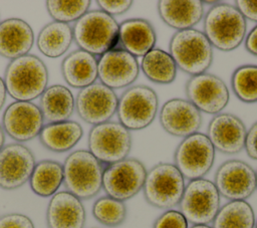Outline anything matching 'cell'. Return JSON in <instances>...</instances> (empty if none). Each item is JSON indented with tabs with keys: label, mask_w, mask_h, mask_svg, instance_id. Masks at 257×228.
Here are the masks:
<instances>
[{
	"label": "cell",
	"mask_w": 257,
	"mask_h": 228,
	"mask_svg": "<svg viewBox=\"0 0 257 228\" xmlns=\"http://www.w3.org/2000/svg\"><path fill=\"white\" fill-rule=\"evenodd\" d=\"M7 93L17 101H31L47 88L48 69L34 54L12 59L3 77Z\"/></svg>",
	"instance_id": "cell-1"
},
{
	"label": "cell",
	"mask_w": 257,
	"mask_h": 228,
	"mask_svg": "<svg viewBox=\"0 0 257 228\" xmlns=\"http://www.w3.org/2000/svg\"><path fill=\"white\" fill-rule=\"evenodd\" d=\"M119 24L114 17L98 10L87 11L72 27L73 40L79 49L102 55L118 45Z\"/></svg>",
	"instance_id": "cell-2"
},
{
	"label": "cell",
	"mask_w": 257,
	"mask_h": 228,
	"mask_svg": "<svg viewBox=\"0 0 257 228\" xmlns=\"http://www.w3.org/2000/svg\"><path fill=\"white\" fill-rule=\"evenodd\" d=\"M203 27L212 47L231 51L244 41L247 22L234 5L219 2L205 14Z\"/></svg>",
	"instance_id": "cell-3"
},
{
	"label": "cell",
	"mask_w": 257,
	"mask_h": 228,
	"mask_svg": "<svg viewBox=\"0 0 257 228\" xmlns=\"http://www.w3.org/2000/svg\"><path fill=\"white\" fill-rule=\"evenodd\" d=\"M169 53L177 67L191 76L205 73L213 63V47L204 32L190 28L173 34Z\"/></svg>",
	"instance_id": "cell-4"
},
{
	"label": "cell",
	"mask_w": 257,
	"mask_h": 228,
	"mask_svg": "<svg viewBox=\"0 0 257 228\" xmlns=\"http://www.w3.org/2000/svg\"><path fill=\"white\" fill-rule=\"evenodd\" d=\"M63 183L67 192L88 200L102 188V164L87 150L72 152L64 161Z\"/></svg>",
	"instance_id": "cell-5"
},
{
	"label": "cell",
	"mask_w": 257,
	"mask_h": 228,
	"mask_svg": "<svg viewBox=\"0 0 257 228\" xmlns=\"http://www.w3.org/2000/svg\"><path fill=\"white\" fill-rule=\"evenodd\" d=\"M185 186V178L174 164L159 163L147 172L143 193L151 206L170 210L179 205Z\"/></svg>",
	"instance_id": "cell-6"
},
{
	"label": "cell",
	"mask_w": 257,
	"mask_h": 228,
	"mask_svg": "<svg viewBox=\"0 0 257 228\" xmlns=\"http://www.w3.org/2000/svg\"><path fill=\"white\" fill-rule=\"evenodd\" d=\"M158 108L159 97L152 87L144 84L130 86L118 98V123L128 131L143 130L154 122Z\"/></svg>",
	"instance_id": "cell-7"
},
{
	"label": "cell",
	"mask_w": 257,
	"mask_h": 228,
	"mask_svg": "<svg viewBox=\"0 0 257 228\" xmlns=\"http://www.w3.org/2000/svg\"><path fill=\"white\" fill-rule=\"evenodd\" d=\"M88 151L101 163L110 165L127 158L133 145L131 131L118 122L93 126L87 137Z\"/></svg>",
	"instance_id": "cell-8"
},
{
	"label": "cell",
	"mask_w": 257,
	"mask_h": 228,
	"mask_svg": "<svg viewBox=\"0 0 257 228\" xmlns=\"http://www.w3.org/2000/svg\"><path fill=\"white\" fill-rule=\"evenodd\" d=\"M220 197L214 182L205 178L189 181L179 211L192 225H209L220 209Z\"/></svg>",
	"instance_id": "cell-9"
},
{
	"label": "cell",
	"mask_w": 257,
	"mask_h": 228,
	"mask_svg": "<svg viewBox=\"0 0 257 228\" xmlns=\"http://www.w3.org/2000/svg\"><path fill=\"white\" fill-rule=\"evenodd\" d=\"M215 151L206 134L195 133L184 138L176 148L174 165L185 179H202L213 167Z\"/></svg>",
	"instance_id": "cell-10"
},
{
	"label": "cell",
	"mask_w": 257,
	"mask_h": 228,
	"mask_svg": "<svg viewBox=\"0 0 257 228\" xmlns=\"http://www.w3.org/2000/svg\"><path fill=\"white\" fill-rule=\"evenodd\" d=\"M148 170L136 158H125L106 165L102 173V189L106 196L126 201L143 190Z\"/></svg>",
	"instance_id": "cell-11"
},
{
	"label": "cell",
	"mask_w": 257,
	"mask_h": 228,
	"mask_svg": "<svg viewBox=\"0 0 257 228\" xmlns=\"http://www.w3.org/2000/svg\"><path fill=\"white\" fill-rule=\"evenodd\" d=\"M185 92L190 102L209 115L220 113L230 99L226 83L219 76L208 72L191 76L186 82Z\"/></svg>",
	"instance_id": "cell-12"
},
{
	"label": "cell",
	"mask_w": 257,
	"mask_h": 228,
	"mask_svg": "<svg viewBox=\"0 0 257 228\" xmlns=\"http://www.w3.org/2000/svg\"><path fill=\"white\" fill-rule=\"evenodd\" d=\"M214 184L229 201H246L256 190V172L244 161L229 160L216 171Z\"/></svg>",
	"instance_id": "cell-13"
},
{
	"label": "cell",
	"mask_w": 257,
	"mask_h": 228,
	"mask_svg": "<svg viewBox=\"0 0 257 228\" xmlns=\"http://www.w3.org/2000/svg\"><path fill=\"white\" fill-rule=\"evenodd\" d=\"M118 97L113 89L100 82L81 88L76 95L75 109L82 121L92 126L109 122L116 112Z\"/></svg>",
	"instance_id": "cell-14"
},
{
	"label": "cell",
	"mask_w": 257,
	"mask_h": 228,
	"mask_svg": "<svg viewBox=\"0 0 257 228\" xmlns=\"http://www.w3.org/2000/svg\"><path fill=\"white\" fill-rule=\"evenodd\" d=\"M140 73L137 57L116 47L97 59V78L100 83L111 89H118L133 84Z\"/></svg>",
	"instance_id": "cell-15"
},
{
	"label": "cell",
	"mask_w": 257,
	"mask_h": 228,
	"mask_svg": "<svg viewBox=\"0 0 257 228\" xmlns=\"http://www.w3.org/2000/svg\"><path fill=\"white\" fill-rule=\"evenodd\" d=\"M32 152L22 144L13 143L0 150V188L15 190L29 181L35 167Z\"/></svg>",
	"instance_id": "cell-16"
},
{
	"label": "cell",
	"mask_w": 257,
	"mask_h": 228,
	"mask_svg": "<svg viewBox=\"0 0 257 228\" xmlns=\"http://www.w3.org/2000/svg\"><path fill=\"white\" fill-rule=\"evenodd\" d=\"M44 120L38 105L32 101H14L2 117V128L16 142H27L39 136Z\"/></svg>",
	"instance_id": "cell-17"
},
{
	"label": "cell",
	"mask_w": 257,
	"mask_h": 228,
	"mask_svg": "<svg viewBox=\"0 0 257 228\" xmlns=\"http://www.w3.org/2000/svg\"><path fill=\"white\" fill-rule=\"evenodd\" d=\"M159 121L169 135L186 138L198 133L202 126V115L188 99L176 97L163 104Z\"/></svg>",
	"instance_id": "cell-18"
},
{
	"label": "cell",
	"mask_w": 257,
	"mask_h": 228,
	"mask_svg": "<svg viewBox=\"0 0 257 228\" xmlns=\"http://www.w3.org/2000/svg\"><path fill=\"white\" fill-rule=\"evenodd\" d=\"M247 129L240 118L228 112L215 115L208 125L207 137L215 150L234 155L245 146Z\"/></svg>",
	"instance_id": "cell-19"
},
{
	"label": "cell",
	"mask_w": 257,
	"mask_h": 228,
	"mask_svg": "<svg viewBox=\"0 0 257 228\" xmlns=\"http://www.w3.org/2000/svg\"><path fill=\"white\" fill-rule=\"evenodd\" d=\"M48 228H83L85 209L81 200L67 191L55 193L47 206Z\"/></svg>",
	"instance_id": "cell-20"
},
{
	"label": "cell",
	"mask_w": 257,
	"mask_h": 228,
	"mask_svg": "<svg viewBox=\"0 0 257 228\" xmlns=\"http://www.w3.org/2000/svg\"><path fill=\"white\" fill-rule=\"evenodd\" d=\"M34 43L31 26L19 18H8L0 22V55L15 59L28 54Z\"/></svg>",
	"instance_id": "cell-21"
},
{
	"label": "cell",
	"mask_w": 257,
	"mask_h": 228,
	"mask_svg": "<svg viewBox=\"0 0 257 228\" xmlns=\"http://www.w3.org/2000/svg\"><path fill=\"white\" fill-rule=\"evenodd\" d=\"M157 33L150 21L132 18L122 21L118 30V45L135 57L145 56L155 48Z\"/></svg>",
	"instance_id": "cell-22"
},
{
	"label": "cell",
	"mask_w": 257,
	"mask_h": 228,
	"mask_svg": "<svg viewBox=\"0 0 257 228\" xmlns=\"http://www.w3.org/2000/svg\"><path fill=\"white\" fill-rule=\"evenodd\" d=\"M157 8L161 19L177 31L193 28L204 17V4L200 0H161Z\"/></svg>",
	"instance_id": "cell-23"
},
{
	"label": "cell",
	"mask_w": 257,
	"mask_h": 228,
	"mask_svg": "<svg viewBox=\"0 0 257 228\" xmlns=\"http://www.w3.org/2000/svg\"><path fill=\"white\" fill-rule=\"evenodd\" d=\"M60 69L62 77L68 85L81 89L95 82L97 59L84 50L76 49L64 57Z\"/></svg>",
	"instance_id": "cell-24"
},
{
	"label": "cell",
	"mask_w": 257,
	"mask_h": 228,
	"mask_svg": "<svg viewBox=\"0 0 257 228\" xmlns=\"http://www.w3.org/2000/svg\"><path fill=\"white\" fill-rule=\"evenodd\" d=\"M39 108L47 124L68 121L75 108L70 89L61 84L48 86L40 96Z\"/></svg>",
	"instance_id": "cell-25"
},
{
	"label": "cell",
	"mask_w": 257,
	"mask_h": 228,
	"mask_svg": "<svg viewBox=\"0 0 257 228\" xmlns=\"http://www.w3.org/2000/svg\"><path fill=\"white\" fill-rule=\"evenodd\" d=\"M82 135L81 126L68 120L43 126L39 134V140L47 150L62 153L72 149L80 141Z\"/></svg>",
	"instance_id": "cell-26"
},
{
	"label": "cell",
	"mask_w": 257,
	"mask_h": 228,
	"mask_svg": "<svg viewBox=\"0 0 257 228\" xmlns=\"http://www.w3.org/2000/svg\"><path fill=\"white\" fill-rule=\"evenodd\" d=\"M73 40L72 27L67 23L52 21L38 33L36 44L39 51L50 58L63 55Z\"/></svg>",
	"instance_id": "cell-27"
},
{
	"label": "cell",
	"mask_w": 257,
	"mask_h": 228,
	"mask_svg": "<svg viewBox=\"0 0 257 228\" xmlns=\"http://www.w3.org/2000/svg\"><path fill=\"white\" fill-rule=\"evenodd\" d=\"M141 68L149 80L158 84L172 83L177 76L178 70L171 54L156 47L143 56Z\"/></svg>",
	"instance_id": "cell-28"
},
{
	"label": "cell",
	"mask_w": 257,
	"mask_h": 228,
	"mask_svg": "<svg viewBox=\"0 0 257 228\" xmlns=\"http://www.w3.org/2000/svg\"><path fill=\"white\" fill-rule=\"evenodd\" d=\"M29 183L32 192L36 195L53 196L63 183V166L56 161H40L35 164Z\"/></svg>",
	"instance_id": "cell-29"
},
{
	"label": "cell",
	"mask_w": 257,
	"mask_h": 228,
	"mask_svg": "<svg viewBox=\"0 0 257 228\" xmlns=\"http://www.w3.org/2000/svg\"><path fill=\"white\" fill-rule=\"evenodd\" d=\"M255 214L246 201H229L220 207L212 228H255Z\"/></svg>",
	"instance_id": "cell-30"
},
{
	"label": "cell",
	"mask_w": 257,
	"mask_h": 228,
	"mask_svg": "<svg viewBox=\"0 0 257 228\" xmlns=\"http://www.w3.org/2000/svg\"><path fill=\"white\" fill-rule=\"evenodd\" d=\"M231 87L243 102L257 101V65L245 64L237 67L231 76Z\"/></svg>",
	"instance_id": "cell-31"
},
{
	"label": "cell",
	"mask_w": 257,
	"mask_h": 228,
	"mask_svg": "<svg viewBox=\"0 0 257 228\" xmlns=\"http://www.w3.org/2000/svg\"><path fill=\"white\" fill-rule=\"evenodd\" d=\"M126 206L124 202L109 196L98 198L92 206V215L100 224L107 227H117L126 219Z\"/></svg>",
	"instance_id": "cell-32"
},
{
	"label": "cell",
	"mask_w": 257,
	"mask_h": 228,
	"mask_svg": "<svg viewBox=\"0 0 257 228\" xmlns=\"http://www.w3.org/2000/svg\"><path fill=\"white\" fill-rule=\"evenodd\" d=\"M90 3L89 0H49L46 1V9L54 21L68 24L83 16L88 11Z\"/></svg>",
	"instance_id": "cell-33"
},
{
	"label": "cell",
	"mask_w": 257,
	"mask_h": 228,
	"mask_svg": "<svg viewBox=\"0 0 257 228\" xmlns=\"http://www.w3.org/2000/svg\"><path fill=\"white\" fill-rule=\"evenodd\" d=\"M184 215L177 210H167L154 222L153 228H189Z\"/></svg>",
	"instance_id": "cell-34"
},
{
	"label": "cell",
	"mask_w": 257,
	"mask_h": 228,
	"mask_svg": "<svg viewBox=\"0 0 257 228\" xmlns=\"http://www.w3.org/2000/svg\"><path fill=\"white\" fill-rule=\"evenodd\" d=\"M96 3L101 11L112 17L125 13L134 4L131 0H97Z\"/></svg>",
	"instance_id": "cell-35"
},
{
	"label": "cell",
	"mask_w": 257,
	"mask_h": 228,
	"mask_svg": "<svg viewBox=\"0 0 257 228\" xmlns=\"http://www.w3.org/2000/svg\"><path fill=\"white\" fill-rule=\"evenodd\" d=\"M0 228H34V224L24 214L9 213L0 217Z\"/></svg>",
	"instance_id": "cell-36"
},
{
	"label": "cell",
	"mask_w": 257,
	"mask_h": 228,
	"mask_svg": "<svg viewBox=\"0 0 257 228\" xmlns=\"http://www.w3.org/2000/svg\"><path fill=\"white\" fill-rule=\"evenodd\" d=\"M244 149L251 159L257 161V122L247 131Z\"/></svg>",
	"instance_id": "cell-37"
},
{
	"label": "cell",
	"mask_w": 257,
	"mask_h": 228,
	"mask_svg": "<svg viewBox=\"0 0 257 228\" xmlns=\"http://www.w3.org/2000/svg\"><path fill=\"white\" fill-rule=\"evenodd\" d=\"M235 4V7L240 11L245 19L257 22V1L237 0Z\"/></svg>",
	"instance_id": "cell-38"
},
{
	"label": "cell",
	"mask_w": 257,
	"mask_h": 228,
	"mask_svg": "<svg viewBox=\"0 0 257 228\" xmlns=\"http://www.w3.org/2000/svg\"><path fill=\"white\" fill-rule=\"evenodd\" d=\"M245 48L249 53L257 56V25L245 37Z\"/></svg>",
	"instance_id": "cell-39"
},
{
	"label": "cell",
	"mask_w": 257,
	"mask_h": 228,
	"mask_svg": "<svg viewBox=\"0 0 257 228\" xmlns=\"http://www.w3.org/2000/svg\"><path fill=\"white\" fill-rule=\"evenodd\" d=\"M6 87H5V83L2 77H0V109L3 107L4 103H5V99H6Z\"/></svg>",
	"instance_id": "cell-40"
},
{
	"label": "cell",
	"mask_w": 257,
	"mask_h": 228,
	"mask_svg": "<svg viewBox=\"0 0 257 228\" xmlns=\"http://www.w3.org/2000/svg\"><path fill=\"white\" fill-rule=\"evenodd\" d=\"M4 143H5V133L2 126L0 125V150L4 147Z\"/></svg>",
	"instance_id": "cell-41"
},
{
	"label": "cell",
	"mask_w": 257,
	"mask_h": 228,
	"mask_svg": "<svg viewBox=\"0 0 257 228\" xmlns=\"http://www.w3.org/2000/svg\"><path fill=\"white\" fill-rule=\"evenodd\" d=\"M189 228H212V227L209 225H192Z\"/></svg>",
	"instance_id": "cell-42"
},
{
	"label": "cell",
	"mask_w": 257,
	"mask_h": 228,
	"mask_svg": "<svg viewBox=\"0 0 257 228\" xmlns=\"http://www.w3.org/2000/svg\"><path fill=\"white\" fill-rule=\"evenodd\" d=\"M256 172V189H257V171H255Z\"/></svg>",
	"instance_id": "cell-43"
},
{
	"label": "cell",
	"mask_w": 257,
	"mask_h": 228,
	"mask_svg": "<svg viewBox=\"0 0 257 228\" xmlns=\"http://www.w3.org/2000/svg\"><path fill=\"white\" fill-rule=\"evenodd\" d=\"M255 228H257V221L255 222Z\"/></svg>",
	"instance_id": "cell-44"
}]
</instances>
